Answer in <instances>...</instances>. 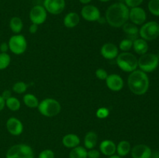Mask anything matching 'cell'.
Returning a JSON list of instances; mask_svg holds the SVG:
<instances>
[{
  "mask_svg": "<svg viewBox=\"0 0 159 158\" xmlns=\"http://www.w3.org/2000/svg\"><path fill=\"white\" fill-rule=\"evenodd\" d=\"M129 11L130 9L124 2L113 3L106 11V21L112 27H122L129 20Z\"/></svg>",
  "mask_w": 159,
  "mask_h": 158,
  "instance_id": "6da1fadb",
  "label": "cell"
},
{
  "mask_svg": "<svg viewBox=\"0 0 159 158\" xmlns=\"http://www.w3.org/2000/svg\"><path fill=\"white\" fill-rule=\"evenodd\" d=\"M149 85V77L144 71L141 70H135L129 74L127 85L133 94L137 95L144 94L148 91Z\"/></svg>",
  "mask_w": 159,
  "mask_h": 158,
  "instance_id": "7a4b0ae2",
  "label": "cell"
},
{
  "mask_svg": "<svg viewBox=\"0 0 159 158\" xmlns=\"http://www.w3.org/2000/svg\"><path fill=\"white\" fill-rule=\"evenodd\" d=\"M38 111L45 117L52 118L57 116L61 112V106L60 102L54 99L47 98L39 102Z\"/></svg>",
  "mask_w": 159,
  "mask_h": 158,
  "instance_id": "3957f363",
  "label": "cell"
},
{
  "mask_svg": "<svg viewBox=\"0 0 159 158\" xmlns=\"http://www.w3.org/2000/svg\"><path fill=\"white\" fill-rule=\"evenodd\" d=\"M116 64L120 69L125 72H132L138 68V58L130 52H122L116 57Z\"/></svg>",
  "mask_w": 159,
  "mask_h": 158,
  "instance_id": "277c9868",
  "label": "cell"
},
{
  "mask_svg": "<svg viewBox=\"0 0 159 158\" xmlns=\"http://www.w3.org/2000/svg\"><path fill=\"white\" fill-rule=\"evenodd\" d=\"M6 158H34V153L30 146L19 143L12 146L7 150Z\"/></svg>",
  "mask_w": 159,
  "mask_h": 158,
  "instance_id": "5b68a950",
  "label": "cell"
},
{
  "mask_svg": "<svg viewBox=\"0 0 159 158\" xmlns=\"http://www.w3.org/2000/svg\"><path fill=\"white\" fill-rule=\"evenodd\" d=\"M138 68L145 73H150L155 71L159 64V58L158 56L152 53H146L141 55L138 59Z\"/></svg>",
  "mask_w": 159,
  "mask_h": 158,
  "instance_id": "8992f818",
  "label": "cell"
},
{
  "mask_svg": "<svg viewBox=\"0 0 159 158\" xmlns=\"http://www.w3.org/2000/svg\"><path fill=\"white\" fill-rule=\"evenodd\" d=\"M139 35L146 41L155 40L159 36V24L155 21L144 23L139 29Z\"/></svg>",
  "mask_w": 159,
  "mask_h": 158,
  "instance_id": "52a82bcc",
  "label": "cell"
},
{
  "mask_svg": "<svg viewBox=\"0 0 159 158\" xmlns=\"http://www.w3.org/2000/svg\"><path fill=\"white\" fill-rule=\"evenodd\" d=\"M9 48L12 54L16 55H21L27 48V41L25 37L21 34H16L9 38Z\"/></svg>",
  "mask_w": 159,
  "mask_h": 158,
  "instance_id": "ba28073f",
  "label": "cell"
},
{
  "mask_svg": "<svg viewBox=\"0 0 159 158\" xmlns=\"http://www.w3.org/2000/svg\"><path fill=\"white\" fill-rule=\"evenodd\" d=\"M30 20L31 23L40 26L45 23L48 18V12L45 8L40 5H36L30 11Z\"/></svg>",
  "mask_w": 159,
  "mask_h": 158,
  "instance_id": "9c48e42d",
  "label": "cell"
},
{
  "mask_svg": "<svg viewBox=\"0 0 159 158\" xmlns=\"http://www.w3.org/2000/svg\"><path fill=\"white\" fill-rule=\"evenodd\" d=\"M81 15L88 22L98 21L101 18L100 10L93 5H85L81 10Z\"/></svg>",
  "mask_w": 159,
  "mask_h": 158,
  "instance_id": "30bf717a",
  "label": "cell"
},
{
  "mask_svg": "<svg viewBox=\"0 0 159 158\" xmlns=\"http://www.w3.org/2000/svg\"><path fill=\"white\" fill-rule=\"evenodd\" d=\"M65 0H43V7L51 15H59L65 9Z\"/></svg>",
  "mask_w": 159,
  "mask_h": 158,
  "instance_id": "8fae6325",
  "label": "cell"
},
{
  "mask_svg": "<svg viewBox=\"0 0 159 158\" xmlns=\"http://www.w3.org/2000/svg\"><path fill=\"white\" fill-rule=\"evenodd\" d=\"M129 20L130 23L136 26L143 25L147 20V13L143 8L134 7L130 9L129 11Z\"/></svg>",
  "mask_w": 159,
  "mask_h": 158,
  "instance_id": "7c38bea8",
  "label": "cell"
},
{
  "mask_svg": "<svg viewBox=\"0 0 159 158\" xmlns=\"http://www.w3.org/2000/svg\"><path fill=\"white\" fill-rule=\"evenodd\" d=\"M107 88L113 91H120L124 86V82L121 76L116 74H109L106 79Z\"/></svg>",
  "mask_w": 159,
  "mask_h": 158,
  "instance_id": "4fadbf2b",
  "label": "cell"
},
{
  "mask_svg": "<svg viewBox=\"0 0 159 158\" xmlns=\"http://www.w3.org/2000/svg\"><path fill=\"white\" fill-rule=\"evenodd\" d=\"M6 129L12 136H20L23 132V125L21 121L16 117H10L6 121Z\"/></svg>",
  "mask_w": 159,
  "mask_h": 158,
  "instance_id": "5bb4252c",
  "label": "cell"
},
{
  "mask_svg": "<svg viewBox=\"0 0 159 158\" xmlns=\"http://www.w3.org/2000/svg\"><path fill=\"white\" fill-rule=\"evenodd\" d=\"M100 54L102 57L107 60H113L119 54V49L113 43H106L100 49Z\"/></svg>",
  "mask_w": 159,
  "mask_h": 158,
  "instance_id": "9a60e30c",
  "label": "cell"
},
{
  "mask_svg": "<svg viewBox=\"0 0 159 158\" xmlns=\"http://www.w3.org/2000/svg\"><path fill=\"white\" fill-rule=\"evenodd\" d=\"M132 158H151L152 150L145 144H138L130 150Z\"/></svg>",
  "mask_w": 159,
  "mask_h": 158,
  "instance_id": "2e32d148",
  "label": "cell"
},
{
  "mask_svg": "<svg viewBox=\"0 0 159 158\" xmlns=\"http://www.w3.org/2000/svg\"><path fill=\"white\" fill-rule=\"evenodd\" d=\"M99 152L103 155L110 156L116 152V145L111 139H104L99 144Z\"/></svg>",
  "mask_w": 159,
  "mask_h": 158,
  "instance_id": "e0dca14e",
  "label": "cell"
},
{
  "mask_svg": "<svg viewBox=\"0 0 159 158\" xmlns=\"http://www.w3.org/2000/svg\"><path fill=\"white\" fill-rule=\"evenodd\" d=\"M80 23V16L75 12H70L64 17L63 23L66 28H74L77 26Z\"/></svg>",
  "mask_w": 159,
  "mask_h": 158,
  "instance_id": "ac0fdd59",
  "label": "cell"
},
{
  "mask_svg": "<svg viewBox=\"0 0 159 158\" xmlns=\"http://www.w3.org/2000/svg\"><path fill=\"white\" fill-rule=\"evenodd\" d=\"M80 143V138L78 135L75 134V133H68V134L64 136L62 138V144L66 148L73 149L79 146Z\"/></svg>",
  "mask_w": 159,
  "mask_h": 158,
  "instance_id": "d6986e66",
  "label": "cell"
},
{
  "mask_svg": "<svg viewBox=\"0 0 159 158\" xmlns=\"http://www.w3.org/2000/svg\"><path fill=\"white\" fill-rule=\"evenodd\" d=\"M122 27L123 30L127 35V38L130 39L133 41L138 38V35H139V29H138L136 25L133 24L132 23L127 22Z\"/></svg>",
  "mask_w": 159,
  "mask_h": 158,
  "instance_id": "ffe728a7",
  "label": "cell"
},
{
  "mask_svg": "<svg viewBox=\"0 0 159 158\" xmlns=\"http://www.w3.org/2000/svg\"><path fill=\"white\" fill-rule=\"evenodd\" d=\"M98 143V135L96 132L89 131L85 134L84 137V145L87 150L94 149Z\"/></svg>",
  "mask_w": 159,
  "mask_h": 158,
  "instance_id": "44dd1931",
  "label": "cell"
},
{
  "mask_svg": "<svg viewBox=\"0 0 159 158\" xmlns=\"http://www.w3.org/2000/svg\"><path fill=\"white\" fill-rule=\"evenodd\" d=\"M133 49L136 54L143 55L148 50V42L142 38H137L133 41Z\"/></svg>",
  "mask_w": 159,
  "mask_h": 158,
  "instance_id": "7402d4cb",
  "label": "cell"
},
{
  "mask_svg": "<svg viewBox=\"0 0 159 158\" xmlns=\"http://www.w3.org/2000/svg\"><path fill=\"white\" fill-rule=\"evenodd\" d=\"M131 150V146L130 143L127 140H122L116 146V152L117 155L121 157L127 156Z\"/></svg>",
  "mask_w": 159,
  "mask_h": 158,
  "instance_id": "603a6c76",
  "label": "cell"
},
{
  "mask_svg": "<svg viewBox=\"0 0 159 158\" xmlns=\"http://www.w3.org/2000/svg\"><path fill=\"white\" fill-rule=\"evenodd\" d=\"M9 28L12 33L19 34L23 28V23L21 18L18 16H14L9 21Z\"/></svg>",
  "mask_w": 159,
  "mask_h": 158,
  "instance_id": "cb8c5ba5",
  "label": "cell"
},
{
  "mask_svg": "<svg viewBox=\"0 0 159 158\" xmlns=\"http://www.w3.org/2000/svg\"><path fill=\"white\" fill-rule=\"evenodd\" d=\"M23 103L26 106H27L28 108H37L39 105V100L37 98V96L34 95V94H30V93H27V94H24L23 98Z\"/></svg>",
  "mask_w": 159,
  "mask_h": 158,
  "instance_id": "d4e9b609",
  "label": "cell"
},
{
  "mask_svg": "<svg viewBox=\"0 0 159 158\" xmlns=\"http://www.w3.org/2000/svg\"><path fill=\"white\" fill-rule=\"evenodd\" d=\"M87 149L84 147L78 146L71 149L69 153V158H88L87 156Z\"/></svg>",
  "mask_w": 159,
  "mask_h": 158,
  "instance_id": "484cf974",
  "label": "cell"
},
{
  "mask_svg": "<svg viewBox=\"0 0 159 158\" xmlns=\"http://www.w3.org/2000/svg\"><path fill=\"white\" fill-rule=\"evenodd\" d=\"M6 105L11 111L16 112L20 110V107H21V103L17 98L11 96L10 98L6 100Z\"/></svg>",
  "mask_w": 159,
  "mask_h": 158,
  "instance_id": "4316f807",
  "label": "cell"
},
{
  "mask_svg": "<svg viewBox=\"0 0 159 158\" xmlns=\"http://www.w3.org/2000/svg\"><path fill=\"white\" fill-rule=\"evenodd\" d=\"M119 48L123 52H129L133 48V40L129 38L123 39L120 42Z\"/></svg>",
  "mask_w": 159,
  "mask_h": 158,
  "instance_id": "83f0119b",
  "label": "cell"
},
{
  "mask_svg": "<svg viewBox=\"0 0 159 158\" xmlns=\"http://www.w3.org/2000/svg\"><path fill=\"white\" fill-rule=\"evenodd\" d=\"M11 63V57L7 53H0V70L6 69Z\"/></svg>",
  "mask_w": 159,
  "mask_h": 158,
  "instance_id": "f1b7e54d",
  "label": "cell"
},
{
  "mask_svg": "<svg viewBox=\"0 0 159 158\" xmlns=\"http://www.w3.org/2000/svg\"><path fill=\"white\" fill-rule=\"evenodd\" d=\"M28 88L27 84L23 81H17L12 86V91L16 94H23L26 91Z\"/></svg>",
  "mask_w": 159,
  "mask_h": 158,
  "instance_id": "f546056e",
  "label": "cell"
},
{
  "mask_svg": "<svg viewBox=\"0 0 159 158\" xmlns=\"http://www.w3.org/2000/svg\"><path fill=\"white\" fill-rule=\"evenodd\" d=\"M148 8L152 15L159 16V0H150L148 4Z\"/></svg>",
  "mask_w": 159,
  "mask_h": 158,
  "instance_id": "4dcf8cb0",
  "label": "cell"
},
{
  "mask_svg": "<svg viewBox=\"0 0 159 158\" xmlns=\"http://www.w3.org/2000/svg\"><path fill=\"white\" fill-rule=\"evenodd\" d=\"M96 116L98 119H107L110 116V110H109V108H106V107H100L96 111Z\"/></svg>",
  "mask_w": 159,
  "mask_h": 158,
  "instance_id": "1f68e13d",
  "label": "cell"
},
{
  "mask_svg": "<svg viewBox=\"0 0 159 158\" xmlns=\"http://www.w3.org/2000/svg\"><path fill=\"white\" fill-rule=\"evenodd\" d=\"M95 74H96V77L101 81H106L109 75L107 71L103 68H98L95 72Z\"/></svg>",
  "mask_w": 159,
  "mask_h": 158,
  "instance_id": "d6a6232c",
  "label": "cell"
},
{
  "mask_svg": "<svg viewBox=\"0 0 159 158\" xmlns=\"http://www.w3.org/2000/svg\"><path fill=\"white\" fill-rule=\"evenodd\" d=\"M55 157V154L54 152L52 150L50 149H46L43 150L39 153L38 158H54Z\"/></svg>",
  "mask_w": 159,
  "mask_h": 158,
  "instance_id": "836d02e7",
  "label": "cell"
},
{
  "mask_svg": "<svg viewBox=\"0 0 159 158\" xmlns=\"http://www.w3.org/2000/svg\"><path fill=\"white\" fill-rule=\"evenodd\" d=\"M144 0H124V4L128 8L138 7L143 3Z\"/></svg>",
  "mask_w": 159,
  "mask_h": 158,
  "instance_id": "e575fe53",
  "label": "cell"
},
{
  "mask_svg": "<svg viewBox=\"0 0 159 158\" xmlns=\"http://www.w3.org/2000/svg\"><path fill=\"white\" fill-rule=\"evenodd\" d=\"M87 156L88 158H99L100 156V152L96 149H91L87 151Z\"/></svg>",
  "mask_w": 159,
  "mask_h": 158,
  "instance_id": "d590c367",
  "label": "cell"
},
{
  "mask_svg": "<svg viewBox=\"0 0 159 158\" xmlns=\"http://www.w3.org/2000/svg\"><path fill=\"white\" fill-rule=\"evenodd\" d=\"M9 44L8 43H2L0 44V50H1V53H7V51L9 50Z\"/></svg>",
  "mask_w": 159,
  "mask_h": 158,
  "instance_id": "8d00e7d4",
  "label": "cell"
},
{
  "mask_svg": "<svg viewBox=\"0 0 159 158\" xmlns=\"http://www.w3.org/2000/svg\"><path fill=\"white\" fill-rule=\"evenodd\" d=\"M1 96L5 99V101H6V99H8L9 98H10L11 96H12V93H11L10 90L6 89V90H4V91H2Z\"/></svg>",
  "mask_w": 159,
  "mask_h": 158,
  "instance_id": "74e56055",
  "label": "cell"
},
{
  "mask_svg": "<svg viewBox=\"0 0 159 158\" xmlns=\"http://www.w3.org/2000/svg\"><path fill=\"white\" fill-rule=\"evenodd\" d=\"M37 30H38V26H37V25L34 24V23H32V24L30 26L29 32L31 34L36 33L37 32Z\"/></svg>",
  "mask_w": 159,
  "mask_h": 158,
  "instance_id": "f35d334b",
  "label": "cell"
},
{
  "mask_svg": "<svg viewBox=\"0 0 159 158\" xmlns=\"http://www.w3.org/2000/svg\"><path fill=\"white\" fill-rule=\"evenodd\" d=\"M5 106H6V101H5V99L0 95V112L2 111L3 108H5Z\"/></svg>",
  "mask_w": 159,
  "mask_h": 158,
  "instance_id": "ab89813d",
  "label": "cell"
},
{
  "mask_svg": "<svg viewBox=\"0 0 159 158\" xmlns=\"http://www.w3.org/2000/svg\"><path fill=\"white\" fill-rule=\"evenodd\" d=\"M79 1L80 2V3H82V4L88 5V4H89V3L91 2L93 0H79Z\"/></svg>",
  "mask_w": 159,
  "mask_h": 158,
  "instance_id": "60d3db41",
  "label": "cell"
},
{
  "mask_svg": "<svg viewBox=\"0 0 159 158\" xmlns=\"http://www.w3.org/2000/svg\"><path fill=\"white\" fill-rule=\"evenodd\" d=\"M151 158H159V152H155V153H152V157Z\"/></svg>",
  "mask_w": 159,
  "mask_h": 158,
  "instance_id": "b9f144b4",
  "label": "cell"
},
{
  "mask_svg": "<svg viewBox=\"0 0 159 158\" xmlns=\"http://www.w3.org/2000/svg\"><path fill=\"white\" fill-rule=\"evenodd\" d=\"M108 158H123V157L120 156L119 155L114 154V155H112V156H108Z\"/></svg>",
  "mask_w": 159,
  "mask_h": 158,
  "instance_id": "7bdbcfd3",
  "label": "cell"
},
{
  "mask_svg": "<svg viewBox=\"0 0 159 158\" xmlns=\"http://www.w3.org/2000/svg\"><path fill=\"white\" fill-rule=\"evenodd\" d=\"M98 1L101 2H110V0H98Z\"/></svg>",
  "mask_w": 159,
  "mask_h": 158,
  "instance_id": "ee69618b",
  "label": "cell"
},
{
  "mask_svg": "<svg viewBox=\"0 0 159 158\" xmlns=\"http://www.w3.org/2000/svg\"><path fill=\"white\" fill-rule=\"evenodd\" d=\"M119 2H124V0H119Z\"/></svg>",
  "mask_w": 159,
  "mask_h": 158,
  "instance_id": "f6af8a7d",
  "label": "cell"
},
{
  "mask_svg": "<svg viewBox=\"0 0 159 158\" xmlns=\"http://www.w3.org/2000/svg\"><path fill=\"white\" fill-rule=\"evenodd\" d=\"M39 1H40V0H39Z\"/></svg>",
  "mask_w": 159,
  "mask_h": 158,
  "instance_id": "bcb514c9",
  "label": "cell"
}]
</instances>
